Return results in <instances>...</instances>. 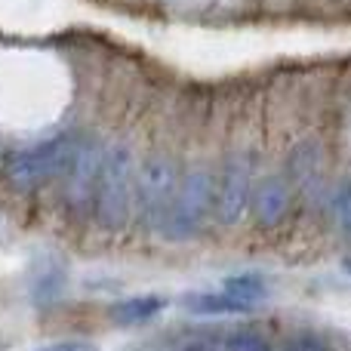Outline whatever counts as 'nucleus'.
<instances>
[{
    "label": "nucleus",
    "mask_w": 351,
    "mask_h": 351,
    "mask_svg": "<svg viewBox=\"0 0 351 351\" xmlns=\"http://www.w3.org/2000/svg\"><path fill=\"white\" fill-rule=\"evenodd\" d=\"M136 197V160L133 148L127 142H114L105 145L102 173H99L96 185V204H93V216L105 231H121L130 222V210H133Z\"/></svg>",
    "instance_id": "1"
},
{
    "label": "nucleus",
    "mask_w": 351,
    "mask_h": 351,
    "mask_svg": "<svg viewBox=\"0 0 351 351\" xmlns=\"http://www.w3.org/2000/svg\"><path fill=\"white\" fill-rule=\"evenodd\" d=\"M74 145H77L74 136H53V139L37 142V145L19 148L6 160V182L22 194H31L37 188L49 185L56 176H65Z\"/></svg>",
    "instance_id": "2"
},
{
    "label": "nucleus",
    "mask_w": 351,
    "mask_h": 351,
    "mask_svg": "<svg viewBox=\"0 0 351 351\" xmlns=\"http://www.w3.org/2000/svg\"><path fill=\"white\" fill-rule=\"evenodd\" d=\"M176 191H179V170L167 154H152L136 173V206L148 228L160 231L167 222Z\"/></svg>",
    "instance_id": "3"
},
{
    "label": "nucleus",
    "mask_w": 351,
    "mask_h": 351,
    "mask_svg": "<svg viewBox=\"0 0 351 351\" xmlns=\"http://www.w3.org/2000/svg\"><path fill=\"white\" fill-rule=\"evenodd\" d=\"M213 200H216V182H213V173L197 167L179 182V191H176V200L167 213L164 222V234L170 241H185L194 231L200 228V222L206 219Z\"/></svg>",
    "instance_id": "4"
},
{
    "label": "nucleus",
    "mask_w": 351,
    "mask_h": 351,
    "mask_svg": "<svg viewBox=\"0 0 351 351\" xmlns=\"http://www.w3.org/2000/svg\"><path fill=\"white\" fill-rule=\"evenodd\" d=\"M105 160V142L99 136H80L71 164L65 170V206L74 216H90L96 204V185Z\"/></svg>",
    "instance_id": "5"
},
{
    "label": "nucleus",
    "mask_w": 351,
    "mask_h": 351,
    "mask_svg": "<svg viewBox=\"0 0 351 351\" xmlns=\"http://www.w3.org/2000/svg\"><path fill=\"white\" fill-rule=\"evenodd\" d=\"M253 197V160L250 154L237 152L225 160L222 179L216 188V213L222 225H234L243 216Z\"/></svg>",
    "instance_id": "6"
},
{
    "label": "nucleus",
    "mask_w": 351,
    "mask_h": 351,
    "mask_svg": "<svg viewBox=\"0 0 351 351\" xmlns=\"http://www.w3.org/2000/svg\"><path fill=\"white\" fill-rule=\"evenodd\" d=\"M68 268L62 256L56 253H40L31 262V302L34 305H49L65 293Z\"/></svg>",
    "instance_id": "7"
},
{
    "label": "nucleus",
    "mask_w": 351,
    "mask_h": 351,
    "mask_svg": "<svg viewBox=\"0 0 351 351\" xmlns=\"http://www.w3.org/2000/svg\"><path fill=\"white\" fill-rule=\"evenodd\" d=\"M287 204H290V188L280 176H268L259 185L253 188V197H250V206H253V216L259 225L271 228L284 219Z\"/></svg>",
    "instance_id": "8"
},
{
    "label": "nucleus",
    "mask_w": 351,
    "mask_h": 351,
    "mask_svg": "<svg viewBox=\"0 0 351 351\" xmlns=\"http://www.w3.org/2000/svg\"><path fill=\"white\" fill-rule=\"evenodd\" d=\"M167 308V299L160 296H136V299H123L111 308V321L121 324V327H139L148 324L152 317H158Z\"/></svg>",
    "instance_id": "9"
},
{
    "label": "nucleus",
    "mask_w": 351,
    "mask_h": 351,
    "mask_svg": "<svg viewBox=\"0 0 351 351\" xmlns=\"http://www.w3.org/2000/svg\"><path fill=\"white\" fill-rule=\"evenodd\" d=\"M188 311L194 315H241V311H250L243 302H237L234 296L228 293H194V296H185L182 299Z\"/></svg>",
    "instance_id": "10"
},
{
    "label": "nucleus",
    "mask_w": 351,
    "mask_h": 351,
    "mask_svg": "<svg viewBox=\"0 0 351 351\" xmlns=\"http://www.w3.org/2000/svg\"><path fill=\"white\" fill-rule=\"evenodd\" d=\"M225 293L243 302L247 308H253L259 299H265V284L256 274H234V278H225Z\"/></svg>",
    "instance_id": "11"
},
{
    "label": "nucleus",
    "mask_w": 351,
    "mask_h": 351,
    "mask_svg": "<svg viewBox=\"0 0 351 351\" xmlns=\"http://www.w3.org/2000/svg\"><path fill=\"white\" fill-rule=\"evenodd\" d=\"M225 351H268V342L262 339L259 333H250V330H241L228 339Z\"/></svg>",
    "instance_id": "12"
},
{
    "label": "nucleus",
    "mask_w": 351,
    "mask_h": 351,
    "mask_svg": "<svg viewBox=\"0 0 351 351\" xmlns=\"http://www.w3.org/2000/svg\"><path fill=\"white\" fill-rule=\"evenodd\" d=\"M333 213H336V222H339L346 231H351V185H342L339 191H336Z\"/></svg>",
    "instance_id": "13"
},
{
    "label": "nucleus",
    "mask_w": 351,
    "mask_h": 351,
    "mask_svg": "<svg viewBox=\"0 0 351 351\" xmlns=\"http://www.w3.org/2000/svg\"><path fill=\"white\" fill-rule=\"evenodd\" d=\"M287 351H330V346L321 339V336H315V333H302V336H296V339L287 346Z\"/></svg>",
    "instance_id": "14"
},
{
    "label": "nucleus",
    "mask_w": 351,
    "mask_h": 351,
    "mask_svg": "<svg viewBox=\"0 0 351 351\" xmlns=\"http://www.w3.org/2000/svg\"><path fill=\"white\" fill-rule=\"evenodd\" d=\"M34 351H99L93 342H84V339H68V342H53V346H43V348H34Z\"/></svg>",
    "instance_id": "15"
},
{
    "label": "nucleus",
    "mask_w": 351,
    "mask_h": 351,
    "mask_svg": "<svg viewBox=\"0 0 351 351\" xmlns=\"http://www.w3.org/2000/svg\"><path fill=\"white\" fill-rule=\"evenodd\" d=\"M188 351H222V348H216L213 342H194V346L188 348Z\"/></svg>",
    "instance_id": "16"
},
{
    "label": "nucleus",
    "mask_w": 351,
    "mask_h": 351,
    "mask_svg": "<svg viewBox=\"0 0 351 351\" xmlns=\"http://www.w3.org/2000/svg\"><path fill=\"white\" fill-rule=\"evenodd\" d=\"M342 265H346V271L351 274V259H346V262H342Z\"/></svg>",
    "instance_id": "17"
}]
</instances>
